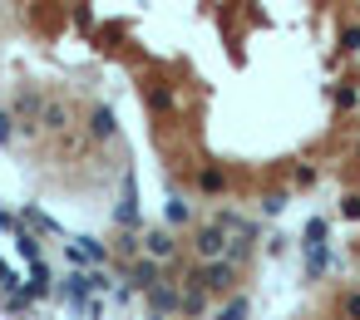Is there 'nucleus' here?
Here are the masks:
<instances>
[{"label": "nucleus", "instance_id": "f257e3e1", "mask_svg": "<svg viewBox=\"0 0 360 320\" xmlns=\"http://www.w3.org/2000/svg\"><path fill=\"white\" fill-rule=\"evenodd\" d=\"M218 246H222V237H218V232H202V251H208V256H213Z\"/></svg>", "mask_w": 360, "mask_h": 320}, {"label": "nucleus", "instance_id": "f03ea898", "mask_svg": "<svg viewBox=\"0 0 360 320\" xmlns=\"http://www.w3.org/2000/svg\"><path fill=\"white\" fill-rule=\"evenodd\" d=\"M242 315H247V305H242V301H237V305H227V310H222V320H242Z\"/></svg>", "mask_w": 360, "mask_h": 320}]
</instances>
